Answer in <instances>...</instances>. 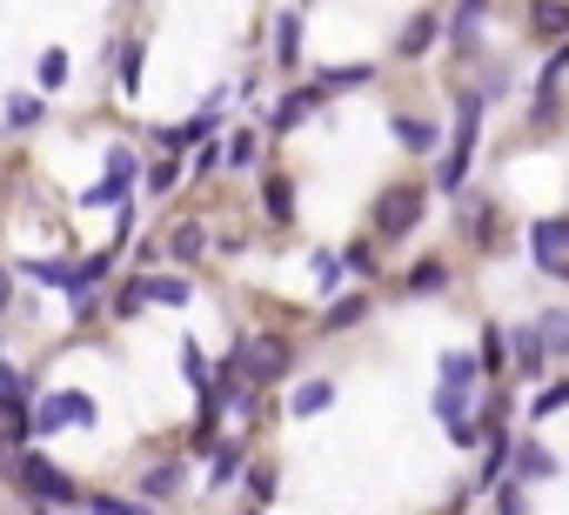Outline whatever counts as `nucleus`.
<instances>
[{
	"label": "nucleus",
	"mask_w": 569,
	"mask_h": 515,
	"mask_svg": "<svg viewBox=\"0 0 569 515\" xmlns=\"http://www.w3.org/2000/svg\"><path fill=\"white\" fill-rule=\"evenodd\" d=\"M8 121H14V128H34V121H41V101L14 94V101H8Z\"/></svg>",
	"instance_id": "obj_38"
},
{
	"label": "nucleus",
	"mask_w": 569,
	"mask_h": 515,
	"mask_svg": "<svg viewBox=\"0 0 569 515\" xmlns=\"http://www.w3.org/2000/svg\"><path fill=\"white\" fill-rule=\"evenodd\" d=\"M121 88L141 94V41H121Z\"/></svg>",
	"instance_id": "obj_28"
},
{
	"label": "nucleus",
	"mask_w": 569,
	"mask_h": 515,
	"mask_svg": "<svg viewBox=\"0 0 569 515\" xmlns=\"http://www.w3.org/2000/svg\"><path fill=\"white\" fill-rule=\"evenodd\" d=\"M248 515H254V508H248Z\"/></svg>",
	"instance_id": "obj_42"
},
{
	"label": "nucleus",
	"mask_w": 569,
	"mask_h": 515,
	"mask_svg": "<svg viewBox=\"0 0 569 515\" xmlns=\"http://www.w3.org/2000/svg\"><path fill=\"white\" fill-rule=\"evenodd\" d=\"M529 329H536V342H542V355H549V362H562V355H569V309H549V315H536Z\"/></svg>",
	"instance_id": "obj_11"
},
{
	"label": "nucleus",
	"mask_w": 569,
	"mask_h": 515,
	"mask_svg": "<svg viewBox=\"0 0 569 515\" xmlns=\"http://www.w3.org/2000/svg\"><path fill=\"white\" fill-rule=\"evenodd\" d=\"M322 408H336V382H309L296 395V415H322Z\"/></svg>",
	"instance_id": "obj_24"
},
{
	"label": "nucleus",
	"mask_w": 569,
	"mask_h": 515,
	"mask_svg": "<svg viewBox=\"0 0 569 515\" xmlns=\"http://www.w3.org/2000/svg\"><path fill=\"white\" fill-rule=\"evenodd\" d=\"M181 482H188V468H181V462H161V468H148V475H141L148 502H161V495H181Z\"/></svg>",
	"instance_id": "obj_19"
},
{
	"label": "nucleus",
	"mask_w": 569,
	"mask_h": 515,
	"mask_svg": "<svg viewBox=\"0 0 569 515\" xmlns=\"http://www.w3.org/2000/svg\"><path fill=\"white\" fill-rule=\"evenodd\" d=\"M409 289H416V295H436V289H449V269H442V262H416V269H409Z\"/></svg>",
	"instance_id": "obj_22"
},
{
	"label": "nucleus",
	"mask_w": 569,
	"mask_h": 515,
	"mask_svg": "<svg viewBox=\"0 0 569 515\" xmlns=\"http://www.w3.org/2000/svg\"><path fill=\"white\" fill-rule=\"evenodd\" d=\"M148 302H161V309H188V275H148Z\"/></svg>",
	"instance_id": "obj_21"
},
{
	"label": "nucleus",
	"mask_w": 569,
	"mask_h": 515,
	"mask_svg": "<svg viewBox=\"0 0 569 515\" xmlns=\"http://www.w3.org/2000/svg\"><path fill=\"white\" fill-rule=\"evenodd\" d=\"M174 181H181V168H174V154H161V161L148 168V188H154V194H168Z\"/></svg>",
	"instance_id": "obj_35"
},
{
	"label": "nucleus",
	"mask_w": 569,
	"mask_h": 515,
	"mask_svg": "<svg viewBox=\"0 0 569 515\" xmlns=\"http://www.w3.org/2000/svg\"><path fill=\"white\" fill-rule=\"evenodd\" d=\"M316 282H322V289L342 282V254H336V248H316Z\"/></svg>",
	"instance_id": "obj_34"
},
{
	"label": "nucleus",
	"mask_w": 569,
	"mask_h": 515,
	"mask_svg": "<svg viewBox=\"0 0 569 515\" xmlns=\"http://www.w3.org/2000/svg\"><path fill=\"white\" fill-rule=\"evenodd\" d=\"M529 254H536V269L569 275V214H562V221H536V228H529Z\"/></svg>",
	"instance_id": "obj_7"
},
{
	"label": "nucleus",
	"mask_w": 569,
	"mask_h": 515,
	"mask_svg": "<svg viewBox=\"0 0 569 515\" xmlns=\"http://www.w3.org/2000/svg\"><path fill=\"white\" fill-rule=\"evenodd\" d=\"M234 475H241V448H234V442H221V448H214V468H208V482H214V488H228Z\"/></svg>",
	"instance_id": "obj_25"
},
{
	"label": "nucleus",
	"mask_w": 569,
	"mask_h": 515,
	"mask_svg": "<svg viewBox=\"0 0 569 515\" xmlns=\"http://www.w3.org/2000/svg\"><path fill=\"white\" fill-rule=\"evenodd\" d=\"M261 208H268V221H274V228H289V221H296V188L281 181V174H268V188H261Z\"/></svg>",
	"instance_id": "obj_14"
},
{
	"label": "nucleus",
	"mask_w": 569,
	"mask_h": 515,
	"mask_svg": "<svg viewBox=\"0 0 569 515\" xmlns=\"http://www.w3.org/2000/svg\"><path fill=\"white\" fill-rule=\"evenodd\" d=\"M422 208H429V188H389V194L376 201V234H382V241H402V234L422 221Z\"/></svg>",
	"instance_id": "obj_4"
},
{
	"label": "nucleus",
	"mask_w": 569,
	"mask_h": 515,
	"mask_svg": "<svg viewBox=\"0 0 569 515\" xmlns=\"http://www.w3.org/2000/svg\"><path fill=\"white\" fill-rule=\"evenodd\" d=\"M362 81H376V68H369V61H356V68H322V74H316L322 101H329V94H349V88H362Z\"/></svg>",
	"instance_id": "obj_15"
},
{
	"label": "nucleus",
	"mask_w": 569,
	"mask_h": 515,
	"mask_svg": "<svg viewBox=\"0 0 569 515\" xmlns=\"http://www.w3.org/2000/svg\"><path fill=\"white\" fill-rule=\"evenodd\" d=\"M14 475H21V488L28 495H41V502H81V488H74V475L68 468H54L48 455H14Z\"/></svg>",
	"instance_id": "obj_3"
},
{
	"label": "nucleus",
	"mask_w": 569,
	"mask_h": 515,
	"mask_svg": "<svg viewBox=\"0 0 569 515\" xmlns=\"http://www.w3.org/2000/svg\"><path fill=\"white\" fill-rule=\"evenodd\" d=\"M396 141H402L409 154H436V141H442V134H436L429 121H416V114H396Z\"/></svg>",
	"instance_id": "obj_17"
},
{
	"label": "nucleus",
	"mask_w": 569,
	"mask_h": 515,
	"mask_svg": "<svg viewBox=\"0 0 569 515\" xmlns=\"http://www.w3.org/2000/svg\"><path fill=\"white\" fill-rule=\"evenodd\" d=\"M316 101H322V88H316V81H309V88H296L289 101H281V108L268 114V128H274V134H289V128H296V121H302V114H309Z\"/></svg>",
	"instance_id": "obj_13"
},
{
	"label": "nucleus",
	"mask_w": 569,
	"mask_h": 515,
	"mask_svg": "<svg viewBox=\"0 0 569 515\" xmlns=\"http://www.w3.org/2000/svg\"><path fill=\"white\" fill-rule=\"evenodd\" d=\"M248 488H254V502H274V488H281V475L261 462V468H248Z\"/></svg>",
	"instance_id": "obj_36"
},
{
	"label": "nucleus",
	"mask_w": 569,
	"mask_h": 515,
	"mask_svg": "<svg viewBox=\"0 0 569 515\" xmlns=\"http://www.w3.org/2000/svg\"><path fill=\"white\" fill-rule=\"evenodd\" d=\"M8 295H14V282H8V269H0V315H8Z\"/></svg>",
	"instance_id": "obj_41"
},
{
	"label": "nucleus",
	"mask_w": 569,
	"mask_h": 515,
	"mask_svg": "<svg viewBox=\"0 0 569 515\" xmlns=\"http://www.w3.org/2000/svg\"><path fill=\"white\" fill-rule=\"evenodd\" d=\"M254 154H261V134H234L228 141V168H254Z\"/></svg>",
	"instance_id": "obj_31"
},
{
	"label": "nucleus",
	"mask_w": 569,
	"mask_h": 515,
	"mask_svg": "<svg viewBox=\"0 0 569 515\" xmlns=\"http://www.w3.org/2000/svg\"><path fill=\"white\" fill-rule=\"evenodd\" d=\"M161 254H168L174 269H194L201 254H208V228H201V221H174V228L161 234Z\"/></svg>",
	"instance_id": "obj_8"
},
{
	"label": "nucleus",
	"mask_w": 569,
	"mask_h": 515,
	"mask_svg": "<svg viewBox=\"0 0 569 515\" xmlns=\"http://www.w3.org/2000/svg\"><path fill=\"white\" fill-rule=\"evenodd\" d=\"M34 74H41V88H48V94H54V88H68V54H54V48H48Z\"/></svg>",
	"instance_id": "obj_29"
},
{
	"label": "nucleus",
	"mask_w": 569,
	"mask_h": 515,
	"mask_svg": "<svg viewBox=\"0 0 569 515\" xmlns=\"http://www.w3.org/2000/svg\"><path fill=\"white\" fill-rule=\"evenodd\" d=\"M482 94L469 88V94H456V141H449V161H442V174H436V188L442 194H456L462 188V174H469V154H476V128H482Z\"/></svg>",
	"instance_id": "obj_1"
},
{
	"label": "nucleus",
	"mask_w": 569,
	"mask_h": 515,
	"mask_svg": "<svg viewBox=\"0 0 569 515\" xmlns=\"http://www.w3.org/2000/svg\"><path fill=\"white\" fill-rule=\"evenodd\" d=\"M342 269H356V275H376V248H369V241H349V254H342Z\"/></svg>",
	"instance_id": "obj_37"
},
{
	"label": "nucleus",
	"mask_w": 569,
	"mask_h": 515,
	"mask_svg": "<svg viewBox=\"0 0 569 515\" xmlns=\"http://www.w3.org/2000/svg\"><path fill=\"white\" fill-rule=\"evenodd\" d=\"M436 34H442V21H436V14H416V21L402 28V41H396V54H402V61H422V54L436 48Z\"/></svg>",
	"instance_id": "obj_12"
},
{
	"label": "nucleus",
	"mask_w": 569,
	"mask_h": 515,
	"mask_svg": "<svg viewBox=\"0 0 569 515\" xmlns=\"http://www.w3.org/2000/svg\"><path fill=\"white\" fill-rule=\"evenodd\" d=\"M496 515H529V495H522V482H496Z\"/></svg>",
	"instance_id": "obj_30"
},
{
	"label": "nucleus",
	"mask_w": 569,
	"mask_h": 515,
	"mask_svg": "<svg viewBox=\"0 0 569 515\" xmlns=\"http://www.w3.org/2000/svg\"><path fill=\"white\" fill-rule=\"evenodd\" d=\"M476 368H482V375H502V368H509V355H502V329H482V355H476Z\"/></svg>",
	"instance_id": "obj_23"
},
{
	"label": "nucleus",
	"mask_w": 569,
	"mask_h": 515,
	"mask_svg": "<svg viewBox=\"0 0 569 515\" xmlns=\"http://www.w3.org/2000/svg\"><path fill=\"white\" fill-rule=\"evenodd\" d=\"M181 375H188L194 388H208V362H201V349H194V342L181 349Z\"/></svg>",
	"instance_id": "obj_39"
},
{
	"label": "nucleus",
	"mask_w": 569,
	"mask_h": 515,
	"mask_svg": "<svg viewBox=\"0 0 569 515\" xmlns=\"http://www.w3.org/2000/svg\"><path fill=\"white\" fill-rule=\"evenodd\" d=\"M509 462H516L522 482H556V475H562V462H556L549 442H509Z\"/></svg>",
	"instance_id": "obj_9"
},
{
	"label": "nucleus",
	"mask_w": 569,
	"mask_h": 515,
	"mask_svg": "<svg viewBox=\"0 0 569 515\" xmlns=\"http://www.w3.org/2000/svg\"><path fill=\"white\" fill-rule=\"evenodd\" d=\"M502 468H509V435H502V422H489V455H482V488H496L502 482Z\"/></svg>",
	"instance_id": "obj_18"
},
{
	"label": "nucleus",
	"mask_w": 569,
	"mask_h": 515,
	"mask_svg": "<svg viewBox=\"0 0 569 515\" xmlns=\"http://www.w3.org/2000/svg\"><path fill=\"white\" fill-rule=\"evenodd\" d=\"M141 309H148V282H128V289L114 295V315L128 322V315H141Z\"/></svg>",
	"instance_id": "obj_32"
},
{
	"label": "nucleus",
	"mask_w": 569,
	"mask_h": 515,
	"mask_svg": "<svg viewBox=\"0 0 569 515\" xmlns=\"http://www.w3.org/2000/svg\"><path fill=\"white\" fill-rule=\"evenodd\" d=\"M536 41H569V8H556V0H536Z\"/></svg>",
	"instance_id": "obj_20"
},
{
	"label": "nucleus",
	"mask_w": 569,
	"mask_h": 515,
	"mask_svg": "<svg viewBox=\"0 0 569 515\" xmlns=\"http://www.w3.org/2000/svg\"><path fill=\"white\" fill-rule=\"evenodd\" d=\"M274 61H281V68L302 61V14H281V21H274Z\"/></svg>",
	"instance_id": "obj_16"
},
{
	"label": "nucleus",
	"mask_w": 569,
	"mask_h": 515,
	"mask_svg": "<svg viewBox=\"0 0 569 515\" xmlns=\"http://www.w3.org/2000/svg\"><path fill=\"white\" fill-rule=\"evenodd\" d=\"M234 368H241V382L268 388V382H281V375L296 368V349H289V342H274V335H254V342L234 349Z\"/></svg>",
	"instance_id": "obj_2"
},
{
	"label": "nucleus",
	"mask_w": 569,
	"mask_h": 515,
	"mask_svg": "<svg viewBox=\"0 0 569 515\" xmlns=\"http://www.w3.org/2000/svg\"><path fill=\"white\" fill-rule=\"evenodd\" d=\"M442 382H462V388H476V355H442Z\"/></svg>",
	"instance_id": "obj_33"
},
{
	"label": "nucleus",
	"mask_w": 569,
	"mask_h": 515,
	"mask_svg": "<svg viewBox=\"0 0 569 515\" xmlns=\"http://www.w3.org/2000/svg\"><path fill=\"white\" fill-rule=\"evenodd\" d=\"M362 315H369V302H362V295H349V302H336V309L322 315V329H356Z\"/></svg>",
	"instance_id": "obj_26"
},
{
	"label": "nucleus",
	"mask_w": 569,
	"mask_h": 515,
	"mask_svg": "<svg viewBox=\"0 0 569 515\" xmlns=\"http://www.w3.org/2000/svg\"><path fill=\"white\" fill-rule=\"evenodd\" d=\"M509 368H516V375H529V382H542V368H549V355H542V342H536V329H529V322L509 335Z\"/></svg>",
	"instance_id": "obj_10"
},
{
	"label": "nucleus",
	"mask_w": 569,
	"mask_h": 515,
	"mask_svg": "<svg viewBox=\"0 0 569 515\" xmlns=\"http://www.w3.org/2000/svg\"><path fill=\"white\" fill-rule=\"evenodd\" d=\"M569 408V382H549V388H536V402H529V415H562Z\"/></svg>",
	"instance_id": "obj_27"
},
{
	"label": "nucleus",
	"mask_w": 569,
	"mask_h": 515,
	"mask_svg": "<svg viewBox=\"0 0 569 515\" xmlns=\"http://www.w3.org/2000/svg\"><path fill=\"white\" fill-rule=\"evenodd\" d=\"M94 422V402L81 388H54L41 408H34V428H88Z\"/></svg>",
	"instance_id": "obj_6"
},
{
	"label": "nucleus",
	"mask_w": 569,
	"mask_h": 515,
	"mask_svg": "<svg viewBox=\"0 0 569 515\" xmlns=\"http://www.w3.org/2000/svg\"><path fill=\"white\" fill-rule=\"evenodd\" d=\"M134 174H141V161H134V148H108V174L81 194L88 208H121L128 194H134Z\"/></svg>",
	"instance_id": "obj_5"
},
{
	"label": "nucleus",
	"mask_w": 569,
	"mask_h": 515,
	"mask_svg": "<svg viewBox=\"0 0 569 515\" xmlns=\"http://www.w3.org/2000/svg\"><path fill=\"white\" fill-rule=\"evenodd\" d=\"M88 508H94V515H148V508H134V502H114V495H94Z\"/></svg>",
	"instance_id": "obj_40"
}]
</instances>
